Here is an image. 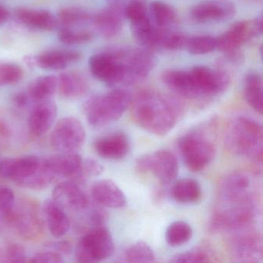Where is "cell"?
I'll use <instances>...</instances> for the list:
<instances>
[{
  "label": "cell",
  "mask_w": 263,
  "mask_h": 263,
  "mask_svg": "<svg viewBox=\"0 0 263 263\" xmlns=\"http://www.w3.org/2000/svg\"><path fill=\"white\" fill-rule=\"evenodd\" d=\"M16 201L14 192L10 187H0V214L4 215L11 212Z\"/></svg>",
  "instance_id": "45"
},
{
  "label": "cell",
  "mask_w": 263,
  "mask_h": 263,
  "mask_svg": "<svg viewBox=\"0 0 263 263\" xmlns=\"http://www.w3.org/2000/svg\"><path fill=\"white\" fill-rule=\"evenodd\" d=\"M113 237L105 226L93 228L84 232L75 249L78 262L95 263L104 261L115 253Z\"/></svg>",
  "instance_id": "9"
},
{
  "label": "cell",
  "mask_w": 263,
  "mask_h": 263,
  "mask_svg": "<svg viewBox=\"0 0 263 263\" xmlns=\"http://www.w3.org/2000/svg\"><path fill=\"white\" fill-rule=\"evenodd\" d=\"M15 16L24 25L44 31H53L60 26L58 17L47 10L17 8Z\"/></svg>",
  "instance_id": "26"
},
{
  "label": "cell",
  "mask_w": 263,
  "mask_h": 263,
  "mask_svg": "<svg viewBox=\"0 0 263 263\" xmlns=\"http://www.w3.org/2000/svg\"><path fill=\"white\" fill-rule=\"evenodd\" d=\"M52 199L66 212L72 214H84L93 201L83 190L81 184L70 180L61 181L55 186Z\"/></svg>",
  "instance_id": "12"
},
{
  "label": "cell",
  "mask_w": 263,
  "mask_h": 263,
  "mask_svg": "<svg viewBox=\"0 0 263 263\" xmlns=\"http://www.w3.org/2000/svg\"><path fill=\"white\" fill-rule=\"evenodd\" d=\"M104 172V167L95 158H83L80 171V183L84 184L88 178L99 176Z\"/></svg>",
  "instance_id": "44"
},
{
  "label": "cell",
  "mask_w": 263,
  "mask_h": 263,
  "mask_svg": "<svg viewBox=\"0 0 263 263\" xmlns=\"http://www.w3.org/2000/svg\"><path fill=\"white\" fill-rule=\"evenodd\" d=\"M15 233L28 241L40 239L44 235L42 207L32 198H24L15 204L11 212L3 215Z\"/></svg>",
  "instance_id": "6"
},
{
  "label": "cell",
  "mask_w": 263,
  "mask_h": 263,
  "mask_svg": "<svg viewBox=\"0 0 263 263\" xmlns=\"http://www.w3.org/2000/svg\"><path fill=\"white\" fill-rule=\"evenodd\" d=\"M124 258L127 262H152L155 260V254L147 243L138 241L127 248Z\"/></svg>",
  "instance_id": "37"
},
{
  "label": "cell",
  "mask_w": 263,
  "mask_h": 263,
  "mask_svg": "<svg viewBox=\"0 0 263 263\" xmlns=\"http://www.w3.org/2000/svg\"><path fill=\"white\" fill-rule=\"evenodd\" d=\"M90 196L95 202L104 208L122 209L127 204L124 192L112 180L101 179L93 182Z\"/></svg>",
  "instance_id": "21"
},
{
  "label": "cell",
  "mask_w": 263,
  "mask_h": 263,
  "mask_svg": "<svg viewBox=\"0 0 263 263\" xmlns=\"http://www.w3.org/2000/svg\"><path fill=\"white\" fill-rule=\"evenodd\" d=\"M24 61L30 68H34L36 67V57L35 56H26L24 58Z\"/></svg>",
  "instance_id": "50"
},
{
  "label": "cell",
  "mask_w": 263,
  "mask_h": 263,
  "mask_svg": "<svg viewBox=\"0 0 263 263\" xmlns=\"http://www.w3.org/2000/svg\"><path fill=\"white\" fill-rule=\"evenodd\" d=\"M235 6L229 0H209L197 4L190 12L191 18L199 24L227 21L235 14Z\"/></svg>",
  "instance_id": "18"
},
{
  "label": "cell",
  "mask_w": 263,
  "mask_h": 263,
  "mask_svg": "<svg viewBox=\"0 0 263 263\" xmlns=\"http://www.w3.org/2000/svg\"><path fill=\"white\" fill-rule=\"evenodd\" d=\"M49 166L58 177L80 183V171L83 158L78 152L59 153L46 158Z\"/></svg>",
  "instance_id": "24"
},
{
  "label": "cell",
  "mask_w": 263,
  "mask_h": 263,
  "mask_svg": "<svg viewBox=\"0 0 263 263\" xmlns=\"http://www.w3.org/2000/svg\"><path fill=\"white\" fill-rule=\"evenodd\" d=\"M193 235L190 224L184 221H176L169 224L165 232V240L172 247H179L189 242Z\"/></svg>",
  "instance_id": "34"
},
{
  "label": "cell",
  "mask_w": 263,
  "mask_h": 263,
  "mask_svg": "<svg viewBox=\"0 0 263 263\" xmlns=\"http://www.w3.org/2000/svg\"><path fill=\"white\" fill-rule=\"evenodd\" d=\"M151 20L157 28L167 30L176 23V10L166 3L154 1L148 7Z\"/></svg>",
  "instance_id": "32"
},
{
  "label": "cell",
  "mask_w": 263,
  "mask_h": 263,
  "mask_svg": "<svg viewBox=\"0 0 263 263\" xmlns=\"http://www.w3.org/2000/svg\"><path fill=\"white\" fill-rule=\"evenodd\" d=\"M238 232L230 243L232 256L240 262H258L262 258V241L258 232L249 227Z\"/></svg>",
  "instance_id": "14"
},
{
  "label": "cell",
  "mask_w": 263,
  "mask_h": 263,
  "mask_svg": "<svg viewBox=\"0 0 263 263\" xmlns=\"http://www.w3.org/2000/svg\"><path fill=\"white\" fill-rule=\"evenodd\" d=\"M262 24L261 14L252 21L235 22L217 37V50L224 53L231 62H241L243 56L240 49L252 38L262 34Z\"/></svg>",
  "instance_id": "8"
},
{
  "label": "cell",
  "mask_w": 263,
  "mask_h": 263,
  "mask_svg": "<svg viewBox=\"0 0 263 263\" xmlns=\"http://www.w3.org/2000/svg\"><path fill=\"white\" fill-rule=\"evenodd\" d=\"M110 3L121 2V0H107Z\"/></svg>",
  "instance_id": "52"
},
{
  "label": "cell",
  "mask_w": 263,
  "mask_h": 263,
  "mask_svg": "<svg viewBox=\"0 0 263 263\" xmlns=\"http://www.w3.org/2000/svg\"><path fill=\"white\" fill-rule=\"evenodd\" d=\"M161 79L178 96L189 100L201 99L190 70H166L161 74Z\"/></svg>",
  "instance_id": "22"
},
{
  "label": "cell",
  "mask_w": 263,
  "mask_h": 263,
  "mask_svg": "<svg viewBox=\"0 0 263 263\" xmlns=\"http://www.w3.org/2000/svg\"><path fill=\"white\" fill-rule=\"evenodd\" d=\"M4 262H26L28 261L27 250L19 243H8L3 247Z\"/></svg>",
  "instance_id": "43"
},
{
  "label": "cell",
  "mask_w": 263,
  "mask_h": 263,
  "mask_svg": "<svg viewBox=\"0 0 263 263\" xmlns=\"http://www.w3.org/2000/svg\"><path fill=\"white\" fill-rule=\"evenodd\" d=\"M26 132L17 115L0 109V149L12 150L24 147Z\"/></svg>",
  "instance_id": "19"
},
{
  "label": "cell",
  "mask_w": 263,
  "mask_h": 263,
  "mask_svg": "<svg viewBox=\"0 0 263 263\" xmlns=\"http://www.w3.org/2000/svg\"><path fill=\"white\" fill-rule=\"evenodd\" d=\"M124 13L130 23L150 16L146 0H127L124 5Z\"/></svg>",
  "instance_id": "39"
},
{
  "label": "cell",
  "mask_w": 263,
  "mask_h": 263,
  "mask_svg": "<svg viewBox=\"0 0 263 263\" xmlns=\"http://www.w3.org/2000/svg\"><path fill=\"white\" fill-rule=\"evenodd\" d=\"M172 198L181 204H193L201 198V185L196 180L184 178L175 181L172 187Z\"/></svg>",
  "instance_id": "29"
},
{
  "label": "cell",
  "mask_w": 263,
  "mask_h": 263,
  "mask_svg": "<svg viewBox=\"0 0 263 263\" xmlns=\"http://www.w3.org/2000/svg\"><path fill=\"white\" fill-rule=\"evenodd\" d=\"M29 262H49V263H63L64 261V256L46 249V250L36 252L32 257L28 258Z\"/></svg>",
  "instance_id": "46"
},
{
  "label": "cell",
  "mask_w": 263,
  "mask_h": 263,
  "mask_svg": "<svg viewBox=\"0 0 263 263\" xmlns=\"http://www.w3.org/2000/svg\"><path fill=\"white\" fill-rule=\"evenodd\" d=\"M92 75L110 87H118V71L116 61L110 50L96 53L89 60Z\"/></svg>",
  "instance_id": "23"
},
{
  "label": "cell",
  "mask_w": 263,
  "mask_h": 263,
  "mask_svg": "<svg viewBox=\"0 0 263 263\" xmlns=\"http://www.w3.org/2000/svg\"><path fill=\"white\" fill-rule=\"evenodd\" d=\"M41 158L25 155L20 158H4L0 161V175L21 186L33 176L41 166Z\"/></svg>",
  "instance_id": "16"
},
{
  "label": "cell",
  "mask_w": 263,
  "mask_h": 263,
  "mask_svg": "<svg viewBox=\"0 0 263 263\" xmlns=\"http://www.w3.org/2000/svg\"><path fill=\"white\" fill-rule=\"evenodd\" d=\"M45 226L55 238H61L68 232L70 221L67 212L53 199L44 201L42 207Z\"/></svg>",
  "instance_id": "25"
},
{
  "label": "cell",
  "mask_w": 263,
  "mask_h": 263,
  "mask_svg": "<svg viewBox=\"0 0 263 263\" xmlns=\"http://www.w3.org/2000/svg\"><path fill=\"white\" fill-rule=\"evenodd\" d=\"M92 16L86 10L78 7L64 8L58 13V19L61 27L76 28L81 25L91 22Z\"/></svg>",
  "instance_id": "35"
},
{
  "label": "cell",
  "mask_w": 263,
  "mask_h": 263,
  "mask_svg": "<svg viewBox=\"0 0 263 263\" xmlns=\"http://www.w3.org/2000/svg\"><path fill=\"white\" fill-rule=\"evenodd\" d=\"M190 72L201 99L224 93L230 84V77L223 70L197 66Z\"/></svg>",
  "instance_id": "13"
},
{
  "label": "cell",
  "mask_w": 263,
  "mask_h": 263,
  "mask_svg": "<svg viewBox=\"0 0 263 263\" xmlns=\"http://www.w3.org/2000/svg\"><path fill=\"white\" fill-rule=\"evenodd\" d=\"M132 115L135 122L155 136L167 135L182 115L178 99L155 90H144L132 100Z\"/></svg>",
  "instance_id": "2"
},
{
  "label": "cell",
  "mask_w": 263,
  "mask_h": 263,
  "mask_svg": "<svg viewBox=\"0 0 263 263\" xmlns=\"http://www.w3.org/2000/svg\"><path fill=\"white\" fill-rule=\"evenodd\" d=\"M10 17V13L5 7L0 6V27L5 24Z\"/></svg>",
  "instance_id": "49"
},
{
  "label": "cell",
  "mask_w": 263,
  "mask_h": 263,
  "mask_svg": "<svg viewBox=\"0 0 263 263\" xmlns=\"http://www.w3.org/2000/svg\"><path fill=\"white\" fill-rule=\"evenodd\" d=\"M36 57V67L44 70H59L81 59V53L73 50H54L45 51Z\"/></svg>",
  "instance_id": "28"
},
{
  "label": "cell",
  "mask_w": 263,
  "mask_h": 263,
  "mask_svg": "<svg viewBox=\"0 0 263 263\" xmlns=\"http://www.w3.org/2000/svg\"><path fill=\"white\" fill-rule=\"evenodd\" d=\"M24 77V70L20 66L10 63L0 64V87L17 84Z\"/></svg>",
  "instance_id": "40"
},
{
  "label": "cell",
  "mask_w": 263,
  "mask_h": 263,
  "mask_svg": "<svg viewBox=\"0 0 263 263\" xmlns=\"http://www.w3.org/2000/svg\"><path fill=\"white\" fill-rule=\"evenodd\" d=\"M58 78V90L64 99H79L88 91V82L79 72H64Z\"/></svg>",
  "instance_id": "27"
},
{
  "label": "cell",
  "mask_w": 263,
  "mask_h": 263,
  "mask_svg": "<svg viewBox=\"0 0 263 263\" xmlns=\"http://www.w3.org/2000/svg\"><path fill=\"white\" fill-rule=\"evenodd\" d=\"M56 179V175L49 166L46 158H41L39 169L33 176L24 181L21 187L30 189L31 190H44L48 187Z\"/></svg>",
  "instance_id": "33"
},
{
  "label": "cell",
  "mask_w": 263,
  "mask_h": 263,
  "mask_svg": "<svg viewBox=\"0 0 263 263\" xmlns=\"http://www.w3.org/2000/svg\"><path fill=\"white\" fill-rule=\"evenodd\" d=\"M46 249L53 251L57 253L64 256L71 253L73 246L68 240H59V241H52L46 245Z\"/></svg>",
  "instance_id": "47"
},
{
  "label": "cell",
  "mask_w": 263,
  "mask_h": 263,
  "mask_svg": "<svg viewBox=\"0 0 263 263\" xmlns=\"http://www.w3.org/2000/svg\"><path fill=\"white\" fill-rule=\"evenodd\" d=\"M262 78L257 72H249L244 80V95L247 104L259 115L263 111Z\"/></svg>",
  "instance_id": "30"
},
{
  "label": "cell",
  "mask_w": 263,
  "mask_h": 263,
  "mask_svg": "<svg viewBox=\"0 0 263 263\" xmlns=\"http://www.w3.org/2000/svg\"><path fill=\"white\" fill-rule=\"evenodd\" d=\"M226 144L231 152L251 160L261 167L263 158V130L259 123L247 117L234 119L229 127Z\"/></svg>",
  "instance_id": "3"
},
{
  "label": "cell",
  "mask_w": 263,
  "mask_h": 263,
  "mask_svg": "<svg viewBox=\"0 0 263 263\" xmlns=\"http://www.w3.org/2000/svg\"><path fill=\"white\" fill-rule=\"evenodd\" d=\"M132 95L115 87L104 95L90 98L84 104V113L90 125L101 127L118 121L130 107Z\"/></svg>",
  "instance_id": "4"
},
{
  "label": "cell",
  "mask_w": 263,
  "mask_h": 263,
  "mask_svg": "<svg viewBox=\"0 0 263 263\" xmlns=\"http://www.w3.org/2000/svg\"><path fill=\"white\" fill-rule=\"evenodd\" d=\"M58 78L53 75L40 77L29 86L27 93L32 102L52 99L58 90Z\"/></svg>",
  "instance_id": "31"
},
{
  "label": "cell",
  "mask_w": 263,
  "mask_h": 263,
  "mask_svg": "<svg viewBox=\"0 0 263 263\" xmlns=\"http://www.w3.org/2000/svg\"><path fill=\"white\" fill-rule=\"evenodd\" d=\"M93 38V33L89 30L70 27H61L58 33V39L61 43L67 45L87 44Z\"/></svg>",
  "instance_id": "38"
},
{
  "label": "cell",
  "mask_w": 263,
  "mask_h": 263,
  "mask_svg": "<svg viewBox=\"0 0 263 263\" xmlns=\"http://www.w3.org/2000/svg\"><path fill=\"white\" fill-rule=\"evenodd\" d=\"M184 50L192 55H204L217 50V37L212 36H187Z\"/></svg>",
  "instance_id": "36"
},
{
  "label": "cell",
  "mask_w": 263,
  "mask_h": 263,
  "mask_svg": "<svg viewBox=\"0 0 263 263\" xmlns=\"http://www.w3.org/2000/svg\"><path fill=\"white\" fill-rule=\"evenodd\" d=\"M187 36L179 32H172L166 30L163 34L161 41V49L164 50H184Z\"/></svg>",
  "instance_id": "42"
},
{
  "label": "cell",
  "mask_w": 263,
  "mask_h": 263,
  "mask_svg": "<svg viewBox=\"0 0 263 263\" xmlns=\"http://www.w3.org/2000/svg\"><path fill=\"white\" fill-rule=\"evenodd\" d=\"M212 261L210 253L204 249H197L177 254L172 257L171 262L202 263Z\"/></svg>",
  "instance_id": "41"
},
{
  "label": "cell",
  "mask_w": 263,
  "mask_h": 263,
  "mask_svg": "<svg viewBox=\"0 0 263 263\" xmlns=\"http://www.w3.org/2000/svg\"><path fill=\"white\" fill-rule=\"evenodd\" d=\"M257 213L252 184L243 177L227 176L221 182L219 200L210 221L214 232L237 231L249 227Z\"/></svg>",
  "instance_id": "1"
},
{
  "label": "cell",
  "mask_w": 263,
  "mask_h": 263,
  "mask_svg": "<svg viewBox=\"0 0 263 263\" xmlns=\"http://www.w3.org/2000/svg\"><path fill=\"white\" fill-rule=\"evenodd\" d=\"M180 155L191 172L204 170L215 156V144L204 130L196 129L184 134L178 141Z\"/></svg>",
  "instance_id": "7"
},
{
  "label": "cell",
  "mask_w": 263,
  "mask_h": 263,
  "mask_svg": "<svg viewBox=\"0 0 263 263\" xmlns=\"http://www.w3.org/2000/svg\"><path fill=\"white\" fill-rule=\"evenodd\" d=\"M124 4L110 3V5L91 17V24L103 37L110 39L119 34L124 26Z\"/></svg>",
  "instance_id": "17"
},
{
  "label": "cell",
  "mask_w": 263,
  "mask_h": 263,
  "mask_svg": "<svg viewBox=\"0 0 263 263\" xmlns=\"http://www.w3.org/2000/svg\"><path fill=\"white\" fill-rule=\"evenodd\" d=\"M31 101L28 93L26 91L19 92L16 93L13 98V104L16 108L19 110H24L27 108V106Z\"/></svg>",
  "instance_id": "48"
},
{
  "label": "cell",
  "mask_w": 263,
  "mask_h": 263,
  "mask_svg": "<svg viewBox=\"0 0 263 263\" xmlns=\"http://www.w3.org/2000/svg\"><path fill=\"white\" fill-rule=\"evenodd\" d=\"M85 140V128L81 121L74 117L60 119L53 127L50 138L52 147L59 153L78 152Z\"/></svg>",
  "instance_id": "10"
},
{
  "label": "cell",
  "mask_w": 263,
  "mask_h": 263,
  "mask_svg": "<svg viewBox=\"0 0 263 263\" xmlns=\"http://www.w3.org/2000/svg\"><path fill=\"white\" fill-rule=\"evenodd\" d=\"M130 147L128 136L121 132L101 137L93 144L95 152L100 157L113 161L125 158L130 152Z\"/></svg>",
  "instance_id": "20"
},
{
  "label": "cell",
  "mask_w": 263,
  "mask_h": 263,
  "mask_svg": "<svg viewBox=\"0 0 263 263\" xmlns=\"http://www.w3.org/2000/svg\"><path fill=\"white\" fill-rule=\"evenodd\" d=\"M58 117V107L52 99L33 103L27 121L29 135L41 138L51 129Z\"/></svg>",
  "instance_id": "15"
},
{
  "label": "cell",
  "mask_w": 263,
  "mask_h": 263,
  "mask_svg": "<svg viewBox=\"0 0 263 263\" xmlns=\"http://www.w3.org/2000/svg\"><path fill=\"white\" fill-rule=\"evenodd\" d=\"M0 262H4V252H3V247H0Z\"/></svg>",
  "instance_id": "51"
},
{
  "label": "cell",
  "mask_w": 263,
  "mask_h": 263,
  "mask_svg": "<svg viewBox=\"0 0 263 263\" xmlns=\"http://www.w3.org/2000/svg\"><path fill=\"white\" fill-rule=\"evenodd\" d=\"M136 169L140 173H152L161 184H168L178 176V159L170 151L158 150L138 158Z\"/></svg>",
  "instance_id": "11"
},
{
  "label": "cell",
  "mask_w": 263,
  "mask_h": 263,
  "mask_svg": "<svg viewBox=\"0 0 263 263\" xmlns=\"http://www.w3.org/2000/svg\"><path fill=\"white\" fill-rule=\"evenodd\" d=\"M118 70V87L136 85L144 81L155 66V58L147 49H111Z\"/></svg>",
  "instance_id": "5"
}]
</instances>
